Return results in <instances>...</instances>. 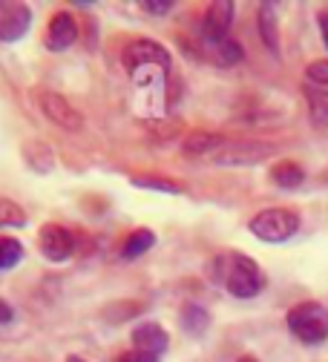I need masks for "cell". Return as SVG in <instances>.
<instances>
[{
	"label": "cell",
	"mask_w": 328,
	"mask_h": 362,
	"mask_svg": "<svg viewBox=\"0 0 328 362\" xmlns=\"http://www.w3.org/2000/svg\"><path fill=\"white\" fill-rule=\"evenodd\" d=\"M213 267H216V279L237 299H254L265 288L259 264L245 253H222Z\"/></svg>",
	"instance_id": "cell-1"
},
{
	"label": "cell",
	"mask_w": 328,
	"mask_h": 362,
	"mask_svg": "<svg viewBox=\"0 0 328 362\" xmlns=\"http://www.w3.org/2000/svg\"><path fill=\"white\" fill-rule=\"evenodd\" d=\"M248 228L256 239L279 245V242H288L300 230V216L294 210H285V207H268L251 218Z\"/></svg>",
	"instance_id": "cell-2"
},
{
	"label": "cell",
	"mask_w": 328,
	"mask_h": 362,
	"mask_svg": "<svg viewBox=\"0 0 328 362\" xmlns=\"http://www.w3.org/2000/svg\"><path fill=\"white\" fill-rule=\"evenodd\" d=\"M288 328L297 339L317 345L328 339V308L319 302H300L288 310Z\"/></svg>",
	"instance_id": "cell-3"
},
{
	"label": "cell",
	"mask_w": 328,
	"mask_h": 362,
	"mask_svg": "<svg viewBox=\"0 0 328 362\" xmlns=\"http://www.w3.org/2000/svg\"><path fill=\"white\" fill-rule=\"evenodd\" d=\"M121 66L135 75L142 69H170V52L162 47L159 40H150V37H138L132 43L121 49Z\"/></svg>",
	"instance_id": "cell-4"
},
{
	"label": "cell",
	"mask_w": 328,
	"mask_h": 362,
	"mask_svg": "<svg viewBox=\"0 0 328 362\" xmlns=\"http://www.w3.org/2000/svg\"><path fill=\"white\" fill-rule=\"evenodd\" d=\"M273 153H276V147L268 141H225L210 156V161L216 167H254V164L271 158Z\"/></svg>",
	"instance_id": "cell-5"
},
{
	"label": "cell",
	"mask_w": 328,
	"mask_h": 362,
	"mask_svg": "<svg viewBox=\"0 0 328 362\" xmlns=\"http://www.w3.org/2000/svg\"><path fill=\"white\" fill-rule=\"evenodd\" d=\"M38 250L46 262H67L75 256L78 245H75V233L67 228V224H58V221H46L43 228L38 230Z\"/></svg>",
	"instance_id": "cell-6"
},
{
	"label": "cell",
	"mask_w": 328,
	"mask_h": 362,
	"mask_svg": "<svg viewBox=\"0 0 328 362\" xmlns=\"http://www.w3.org/2000/svg\"><path fill=\"white\" fill-rule=\"evenodd\" d=\"M38 107L55 127H61L67 132H81L84 129L81 110L72 107L61 93H55V89H38Z\"/></svg>",
	"instance_id": "cell-7"
},
{
	"label": "cell",
	"mask_w": 328,
	"mask_h": 362,
	"mask_svg": "<svg viewBox=\"0 0 328 362\" xmlns=\"http://www.w3.org/2000/svg\"><path fill=\"white\" fill-rule=\"evenodd\" d=\"M81 37V23L72 12L58 9L50 23H46V35H43V47L50 52H67L69 47H75Z\"/></svg>",
	"instance_id": "cell-8"
},
{
	"label": "cell",
	"mask_w": 328,
	"mask_h": 362,
	"mask_svg": "<svg viewBox=\"0 0 328 362\" xmlns=\"http://www.w3.org/2000/svg\"><path fill=\"white\" fill-rule=\"evenodd\" d=\"M32 26V9L18 0H4L0 4V40L15 43L21 40Z\"/></svg>",
	"instance_id": "cell-9"
},
{
	"label": "cell",
	"mask_w": 328,
	"mask_h": 362,
	"mask_svg": "<svg viewBox=\"0 0 328 362\" xmlns=\"http://www.w3.org/2000/svg\"><path fill=\"white\" fill-rule=\"evenodd\" d=\"M233 15H237V9H233L230 0H216V4H210L208 12H205V23H202L205 40L208 43L225 40L227 37V29L233 23Z\"/></svg>",
	"instance_id": "cell-10"
},
{
	"label": "cell",
	"mask_w": 328,
	"mask_h": 362,
	"mask_svg": "<svg viewBox=\"0 0 328 362\" xmlns=\"http://www.w3.org/2000/svg\"><path fill=\"white\" fill-rule=\"evenodd\" d=\"M130 339H132L135 351H145V354H153V356H162L170 348V334L159 322H138L132 328Z\"/></svg>",
	"instance_id": "cell-11"
},
{
	"label": "cell",
	"mask_w": 328,
	"mask_h": 362,
	"mask_svg": "<svg viewBox=\"0 0 328 362\" xmlns=\"http://www.w3.org/2000/svg\"><path fill=\"white\" fill-rule=\"evenodd\" d=\"M21 156L29 164V170H35V173H52L55 170V150L46 144V141H40V139L26 141L23 150H21Z\"/></svg>",
	"instance_id": "cell-12"
},
{
	"label": "cell",
	"mask_w": 328,
	"mask_h": 362,
	"mask_svg": "<svg viewBox=\"0 0 328 362\" xmlns=\"http://www.w3.org/2000/svg\"><path fill=\"white\" fill-rule=\"evenodd\" d=\"M222 144H225L222 135L196 129V132H191V135H187V139L181 141V150H184L187 156H208V158H210Z\"/></svg>",
	"instance_id": "cell-13"
},
{
	"label": "cell",
	"mask_w": 328,
	"mask_h": 362,
	"mask_svg": "<svg viewBox=\"0 0 328 362\" xmlns=\"http://www.w3.org/2000/svg\"><path fill=\"white\" fill-rule=\"evenodd\" d=\"M179 322H181V328L191 337H202L210 328V313L202 305H196V302H187L179 310Z\"/></svg>",
	"instance_id": "cell-14"
},
{
	"label": "cell",
	"mask_w": 328,
	"mask_h": 362,
	"mask_svg": "<svg viewBox=\"0 0 328 362\" xmlns=\"http://www.w3.org/2000/svg\"><path fill=\"white\" fill-rule=\"evenodd\" d=\"M156 245V233L150 228H135L121 242V259H138Z\"/></svg>",
	"instance_id": "cell-15"
},
{
	"label": "cell",
	"mask_w": 328,
	"mask_h": 362,
	"mask_svg": "<svg viewBox=\"0 0 328 362\" xmlns=\"http://www.w3.org/2000/svg\"><path fill=\"white\" fill-rule=\"evenodd\" d=\"M259 35L271 52H279V12L273 4L259 6Z\"/></svg>",
	"instance_id": "cell-16"
},
{
	"label": "cell",
	"mask_w": 328,
	"mask_h": 362,
	"mask_svg": "<svg viewBox=\"0 0 328 362\" xmlns=\"http://www.w3.org/2000/svg\"><path fill=\"white\" fill-rule=\"evenodd\" d=\"M271 181L276 187H283V190H297L305 181V170L297 161H279L271 170Z\"/></svg>",
	"instance_id": "cell-17"
},
{
	"label": "cell",
	"mask_w": 328,
	"mask_h": 362,
	"mask_svg": "<svg viewBox=\"0 0 328 362\" xmlns=\"http://www.w3.org/2000/svg\"><path fill=\"white\" fill-rule=\"evenodd\" d=\"M130 181L135 187H142V190H159V193H184V185L176 178H167V175H156V173H138V175H130Z\"/></svg>",
	"instance_id": "cell-18"
},
{
	"label": "cell",
	"mask_w": 328,
	"mask_h": 362,
	"mask_svg": "<svg viewBox=\"0 0 328 362\" xmlns=\"http://www.w3.org/2000/svg\"><path fill=\"white\" fill-rule=\"evenodd\" d=\"M210 47V61L216 66H233V64H239L245 58V49H242V43L239 40H219V43H208Z\"/></svg>",
	"instance_id": "cell-19"
},
{
	"label": "cell",
	"mask_w": 328,
	"mask_h": 362,
	"mask_svg": "<svg viewBox=\"0 0 328 362\" xmlns=\"http://www.w3.org/2000/svg\"><path fill=\"white\" fill-rule=\"evenodd\" d=\"M23 245L15 236H0V270H12L23 259Z\"/></svg>",
	"instance_id": "cell-20"
},
{
	"label": "cell",
	"mask_w": 328,
	"mask_h": 362,
	"mask_svg": "<svg viewBox=\"0 0 328 362\" xmlns=\"http://www.w3.org/2000/svg\"><path fill=\"white\" fill-rule=\"evenodd\" d=\"M26 221H29V216L18 202L0 199V228H23Z\"/></svg>",
	"instance_id": "cell-21"
},
{
	"label": "cell",
	"mask_w": 328,
	"mask_h": 362,
	"mask_svg": "<svg viewBox=\"0 0 328 362\" xmlns=\"http://www.w3.org/2000/svg\"><path fill=\"white\" fill-rule=\"evenodd\" d=\"M308 107H311V118L317 127L328 124V93H314L308 98Z\"/></svg>",
	"instance_id": "cell-22"
},
{
	"label": "cell",
	"mask_w": 328,
	"mask_h": 362,
	"mask_svg": "<svg viewBox=\"0 0 328 362\" xmlns=\"http://www.w3.org/2000/svg\"><path fill=\"white\" fill-rule=\"evenodd\" d=\"M305 75H308V81L328 86V58H325V61H314V64H308Z\"/></svg>",
	"instance_id": "cell-23"
},
{
	"label": "cell",
	"mask_w": 328,
	"mask_h": 362,
	"mask_svg": "<svg viewBox=\"0 0 328 362\" xmlns=\"http://www.w3.org/2000/svg\"><path fill=\"white\" fill-rule=\"evenodd\" d=\"M173 6H176L173 0H145V4H142V12L162 18V15H170V12H173Z\"/></svg>",
	"instance_id": "cell-24"
},
{
	"label": "cell",
	"mask_w": 328,
	"mask_h": 362,
	"mask_svg": "<svg viewBox=\"0 0 328 362\" xmlns=\"http://www.w3.org/2000/svg\"><path fill=\"white\" fill-rule=\"evenodd\" d=\"M115 362H162V356H153V354H145V351L130 348V351L118 354V356H115Z\"/></svg>",
	"instance_id": "cell-25"
},
{
	"label": "cell",
	"mask_w": 328,
	"mask_h": 362,
	"mask_svg": "<svg viewBox=\"0 0 328 362\" xmlns=\"http://www.w3.org/2000/svg\"><path fill=\"white\" fill-rule=\"evenodd\" d=\"M12 320H15V308L6 299H0V325H9Z\"/></svg>",
	"instance_id": "cell-26"
},
{
	"label": "cell",
	"mask_w": 328,
	"mask_h": 362,
	"mask_svg": "<svg viewBox=\"0 0 328 362\" xmlns=\"http://www.w3.org/2000/svg\"><path fill=\"white\" fill-rule=\"evenodd\" d=\"M317 23H319V32H322V43H325V49H328V9H322L317 15Z\"/></svg>",
	"instance_id": "cell-27"
},
{
	"label": "cell",
	"mask_w": 328,
	"mask_h": 362,
	"mask_svg": "<svg viewBox=\"0 0 328 362\" xmlns=\"http://www.w3.org/2000/svg\"><path fill=\"white\" fill-rule=\"evenodd\" d=\"M64 362H86V359H84V356H78V354H69Z\"/></svg>",
	"instance_id": "cell-28"
},
{
	"label": "cell",
	"mask_w": 328,
	"mask_h": 362,
	"mask_svg": "<svg viewBox=\"0 0 328 362\" xmlns=\"http://www.w3.org/2000/svg\"><path fill=\"white\" fill-rule=\"evenodd\" d=\"M237 362H259V359H256V356H251V354H245V356H239Z\"/></svg>",
	"instance_id": "cell-29"
}]
</instances>
